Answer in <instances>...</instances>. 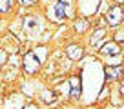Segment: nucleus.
<instances>
[{
	"mask_svg": "<svg viewBox=\"0 0 124 109\" xmlns=\"http://www.w3.org/2000/svg\"><path fill=\"white\" fill-rule=\"evenodd\" d=\"M44 58H46V47H37L35 51L26 53L24 54V60H22L24 71L27 75H35L40 69V64H42Z\"/></svg>",
	"mask_w": 124,
	"mask_h": 109,
	"instance_id": "f257e3e1",
	"label": "nucleus"
},
{
	"mask_svg": "<svg viewBox=\"0 0 124 109\" xmlns=\"http://www.w3.org/2000/svg\"><path fill=\"white\" fill-rule=\"evenodd\" d=\"M106 20H108L109 26H119V24H122V20H124V9L120 7V6L111 7L108 13H106Z\"/></svg>",
	"mask_w": 124,
	"mask_h": 109,
	"instance_id": "f03ea898",
	"label": "nucleus"
},
{
	"mask_svg": "<svg viewBox=\"0 0 124 109\" xmlns=\"http://www.w3.org/2000/svg\"><path fill=\"white\" fill-rule=\"evenodd\" d=\"M66 15H68V2H64V0L55 2V6L49 11V16L55 20H62V18H66Z\"/></svg>",
	"mask_w": 124,
	"mask_h": 109,
	"instance_id": "7ed1b4c3",
	"label": "nucleus"
},
{
	"mask_svg": "<svg viewBox=\"0 0 124 109\" xmlns=\"http://www.w3.org/2000/svg\"><path fill=\"white\" fill-rule=\"evenodd\" d=\"M101 53L106 54V56H117V54H120V47L117 42H106L101 47Z\"/></svg>",
	"mask_w": 124,
	"mask_h": 109,
	"instance_id": "20e7f679",
	"label": "nucleus"
},
{
	"mask_svg": "<svg viewBox=\"0 0 124 109\" xmlns=\"http://www.w3.org/2000/svg\"><path fill=\"white\" fill-rule=\"evenodd\" d=\"M70 86H71V89H70L71 98H78V96H80V93H82L80 76H71V78H70Z\"/></svg>",
	"mask_w": 124,
	"mask_h": 109,
	"instance_id": "39448f33",
	"label": "nucleus"
},
{
	"mask_svg": "<svg viewBox=\"0 0 124 109\" xmlns=\"http://www.w3.org/2000/svg\"><path fill=\"white\" fill-rule=\"evenodd\" d=\"M120 73H122V67L120 66H106L104 67V75L108 80H117L120 76Z\"/></svg>",
	"mask_w": 124,
	"mask_h": 109,
	"instance_id": "423d86ee",
	"label": "nucleus"
},
{
	"mask_svg": "<svg viewBox=\"0 0 124 109\" xmlns=\"http://www.w3.org/2000/svg\"><path fill=\"white\" fill-rule=\"evenodd\" d=\"M66 54H68V58H71V60H80L84 51H82L80 46H70L66 49Z\"/></svg>",
	"mask_w": 124,
	"mask_h": 109,
	"instance_id": "0eeeda50",
	"label": "nucleus"
},
{
	"mask_svg": "<svg viewBox=\"0 0 124 109\" xmlns=\"http://www.w3.org/2000/svg\"><path fill=\"white\" fill-rule=\"evenodd\" d=\"M104 35H106V29H97V31L93 33V38H89V44L91 46H99V42L102 40Z\"/></svg>",
	"mask_w": 124,
	"mask_h": 109,
	"instance_id": "6e6552de",
	"label": "nucleus"
},
{
	"mask_svg": "<svg viewBox=\"0 0 124 109\" xmlns=\"http://www.w3.org/2000/svg\"><path fill=\"white\" fill-rule=\"evenodd\" d=\"M40 98H42V102H44V104H53L57 96H55V93H53V91H42Z\"/></svg>",
	"mask_w": 124,
	"mask_h": 109,
	"instance_id": "1a4fd4ad",
	"label": "nucleus"
},
{
	"mask_svg": "<svg viewBox=\"0 0 124 109\" xmlns=\"http://www.w3.org/2000/svg\"><path fill=\"white\" fill-rule=\"evenodd\" d=\"M75 29H77L78 33H84L86 29H88V20H84V18H82V20H78V22L75 24Z\"/></svg>",
	"mask_w": 124,
	"mask_h": 109,
	"instance_id": "9d476101",
	"label": "nucleus"
},
{
	"mask_svg": "<svg viewBox=\"0 0 124 109\" xmlns=\"http://www.w3.org/2000/svg\"><path fill=\"white\" fill-rule=\"evenodd\" d=\"M11 9V0H0V13H8Z\"/></svg>",
	"mask_w": 124,
	"mask_h": 109,
	"instance_id": "9b49d317",
	"label": "nucleus"
},
{
	"mask_svg": "<svg viewBox=\"0 0 124 109\" xmlns=\"http://www.w3.org/2000/svg\"><path fill=\"white\" fill-rule=\"evenodd\" d=\"M18 2H20L22 6H33V4H37L39 0H18Z\"/></svg>",
	"mask_w": 124,
	"mask_h": 109,
	"instance_id": "f8f14e48",
	"label": "nucleus"
},
{
	"mask_svg": "<svg viewBox=\"0 0 124 109\" xmlns=\"http://www.w3.org/2000/svg\"><path fill=\"white\" fill-rule=\"evenodd\" d=\"M115 42H124V31H119L115 35Z\"/></svg>",
	"mask_w": 124,
	"mask_h": 109,
	"instance_id": "ddd939ff",
	"label": "nucleus"
},
{
	"mask_svg": "<svg viewBox=\"0 0 124 109\" xmlns=\"http://www.w3.org/2000/svg\"><path fill=\"white\" fill-rule=\"evenodd\" d=\"M24 109H39V107H37L35 104H27V105H26V107H24Z\"/></svg>",
	"mask_w": 124,
	"mask_h": 109,
	"instance_id": "4468645a",
	"label": "nucleus"
},
{
	"mask_svg": "<svg viewBox=\"0 0 124 109\" xmlns=\"http://www.w3.org/2000/svg\"><path fill=\"white\" fill-rule=\"evenodd\" d=\"M120 93H122V96H124V80H122V84H120Z\"/></svg>",
	"mask_w": 124,
	"mask_h": 109,
	"instance_id": "2eb2a0df",
	"label": "nucleus"
},
{
	"mask_svg": "<svg viewBox=\"0 0 124 109\" xmlns=\"http://www.w3.org/2000/svg\"><path fill=\"white\" fill-rule=\"evenodd\" d=\"M115 2H117V4H122V2H124V0H115Z\"/></svg>",
	"mask_w": 124,
	"mask_h": 109,
	"instance_id": "dca6fc26",
	"label": "nucleus"
}]
</instances>
